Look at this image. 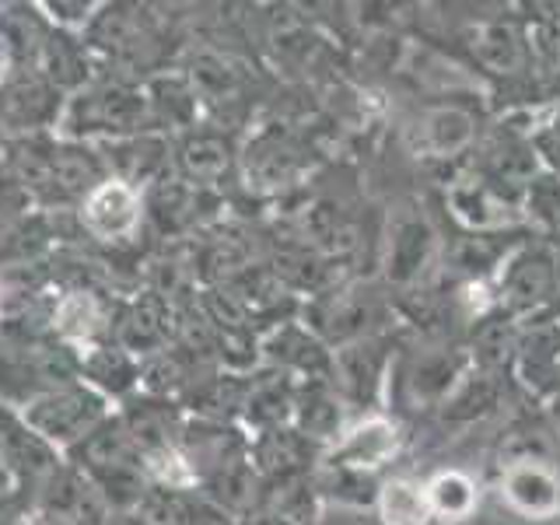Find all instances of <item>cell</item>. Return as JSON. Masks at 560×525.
Wrapping results in <instances>:
<instances>
[{
	"label": "cell",
	"mask_w": 560,
	"mask_h": 525,
	"mask_svg": "<svg viewBox=\"0 0 560 525\" xmlns=\"http://www.w3.org/2000/svg\"><path fill=\"white\" fill-rule=\"evenodd\" d=\"M39 8L49 11L52 22L63 28H81L102 11V4H84V0H49V4H39Z\"/></svg>",
	"instance_id": "cell-16"
},
{
	"label": "cell",
	"mask_w": 560,
	"mask_h": 525,
	"mask_svg": "<svg viewBox=\"0 0 560 525\" xmlns=\"http://www.w3.org/2000/svg\"><path fill=\"white\" fill-rule=\"evenodd\" d=\"M22 417L52 448H70L81 445L98 424L109 420V407H105V396L88 382H70L28 399L22 407Z\"/></svg>",
	"instance_id": "cell-1"
},
{
	"label": "cell",
	"mask_w": 560,
	"mask_h": 525,
	"mask_svg": "<svg viewBox=\"0 0 560 525\" xmlns=\"http://www.w3.org/2000/svg\"><path fill=\"white\" fill-rule=\"evenodd\" d=\"M52 119H60V88H52L43 74L4 84V92H0V127L28 133Z\"/></svg>",
	"instance_id": "cell-5"
},
{
	"label": "cell",
	"mask_w": 560,
	"mask_h": 525,
	"mask_svg": "<svg viewBox=\"0 0 560 525\" xmlns=\"http://www.w3.org/2000/svg\"><path fill=\"white\" fill-rule=\"evenodd\" d=\"M109 175L102 168V158L92 154L78 140H67V144L52 148V172H49V192H60V197H88L95 186H102Z\"/></svg>",
	"instance_id": "cell-8"
},
{
	"label": "cell",
	"mask_w": 560,
	"mask_h": 525,
	"mask_svg": "<svg viewBox=\"0 0 560 525\" xmlns=\"http://www.w3.org/2000/svg\"><path fill=\"white\" fill-rule=\"evenodd\" d=\"M133 512L148 525H197V512L189 508V501L168 487H148V494L140 498Z\"/></svg>",
	"instance_id": "cell-13"
},
{
	"label": "cell",
	"mask_w": 560,
	"mask_h": 525,
	"mask_svg": "<svg viewBox=\"0 0 560 525\" xmlns=\"http://www.w3.org/2000/svg\"><path fill=\"white\" fill-rule=\"evenodd\" d=\"M81 221L102 242H127L144 221V197H140V189L109 175L81 200Z\"/></svg>",
	"instance_id": "cell-3"
},
{
	"label": "cell",
	"mask_w": 560,
	"mask_h": 525,
	"mask_svg": "<svg viewBox=\"0 0 560 525\" xmlns=\"http://www.w3.org/2000/svg\"><path fill=\"white\" fill-rule=\"evenodd\" d=\"M0 308H4V291H0Z\"/></svg>",
	"instance_id": "cell-22"
},
{
	"label": "cell",
	"mask_w": 560,
	"mask_h": 525,
	"mask_svg": "<svg viewBox=\"0 0 560 525\" xmlns=\"http://www.w3.org/2000/svg\"><path fill=\"white\" fill-rule=\"evenodd\" d=\"M151 119V102L144 92L133 88H95V92H81L60 109V127L67 137H88V133H105L113 140L144 133Z\"/></svg>",
	"instance_id": "cell-2"
},
{
	"label": "cell",
	"mask_w": 560,
	"mask_h": 525,
	"mask_svg": "<svg viewBox=\"0 0 560 525\" xmlns=\"http://www.w3.org/2000/svg\"><path fill=\"white\" fill-rule=\"evenodd\" d=\"M179 162H183V172L189 175V179L207 183V179H218V175L224 172L228 154H224V148L218 144L214 137H192L189 144L183 148Z\"/></svg>",
	"instance_id": "cell-15"
},
{
	"label": "cell",
	"mask_w": 560,
	"mask_h": 525,
	"mask_svg": "<svg viewBox=\"0 0 560 525\" xmlns=\"http://www.w3.org/2000/svg\"><path fill=\"white\" fill-rule=\"evenodd\" d=\"M189 207H192V192L179 179H162L151 186V197L144 200V210L154 218V224L162 232H179L189 221Z\"/></svg>",
	"instance_id": "cell-12"
},
{
	"label": "cell",
	"mask_w": 560,
	"mask_h": 525,
	"mask_svg": "<svg viewBox=\"0 0 560 525\" xmlns=\"http://www.w3.org/2000/svg\"><path fill=\"white\" fill-rule=\"evenodd\" d=\"M39 60H43V78L52 88H67V84L81 81L84 57H81V49L74 43L63 39V35H49L43 52H39Z\"/></svg>",
	"instance_id": "cell-14"
},
{
	"label": "cell",
	"mask_w": 560,
	"mask_h": 525,
	"mask_svg": "<svg viewBox=\"0 0 560 525\" xmlns=\"http://www.w3.org/2000/svg\"><path fill=\"white\" fill-rule=\"evenodd\" d=\"M140 382H144L151 393H168L172 385L179 382V364H175V358H168V350H162V354L148 358Z\"/></svg>",
	"instance_id": "cell-17"
},
{
	"label": "cell",
	"mask_w": 560,
	"mask_h": 525,
	"mask_svg": "<svg viewBox=\"0 0 560 525\" xmlns=\"http://www.w3.org/2000/svg\"><path fill=\"white\" fill-rule=\"evenodd\" d=\"M74 448H78L81 472H98V469H109V466L140 463V452H137L133 438H130V431H127L122 420H105V424H98ZM140 466H144V463H140Z\"/></svg>",
	"instance_id": "cell-9"
},
{
	"label": "cell",
	"mask_w": 560,
	"mask_h": 525,
	"mask_svg": "<svg viewBox=\"0 0 560 525\" xmlns=\"http://www.w3.org/2000/svg\"><path fill=\"white\" fill-rule=\"evenodd\" d=\"M14 487H18V472L11 469V463L0 455V498H8L14 494Z\"/></svg>",
	"instance_id": "cell-18"
},
{
	"label": "cell",
	"mask_w": 560,
	"mask_h": 525,
	"mask_svg": "<svg viewBox=\"0 0 560 525\" xmlns=\"http://www.w3.org/2000/svg\"><path fill=\"white\" fill-rule=\"evenodd\" d=\"M0 455L11 463L18 480H39L46 483L60 469V455L49 442L28 428V420L14 402H0Z\"/></svg>",
	"instance_id": "cell-4"
},
{
	"label": "cell",
	"mask_w": 560,
	"mask_h": 525,
	"mask_svg": "<svg viewBox=\"0 0 560 525\" xmlns=\"http://www.w3.org/2000/svg\"><path fill=\"white\" fill-rule=\"evenodd\" d=\"M8 67H11V52H8V46H4V35H0V78L8 74Z\"/></svg>",
	"instance_id": "cell-20"
},
{
	"label": "cell",
	"mask_w": 560,
	"mask_h": 525,
	"mask_svg": "<svg viewBox=\"0 0 560 525\" xmlns=\"http://www.w3.org/2000/svg\"><path fill=\"white\" fill-rule=\"evenodd\" d=\"M81 372H84L88 385L98 389L102 396L127 393L130 385L140 382V368L122 347H95L92 354L81 361Z\"/></svg>",
	"instance_id": "cell-10"
},
{
	"label": "cell",
	"mask_w": 560,
	"mask_h": 525,
	"mask_svg": "<svg viewBox=\"0 0 560 525\" xmlns=\"http://www.w3.org/2000/svg\"><path fill=\"white\" fill-rule=\"evenodd\" d=\"M105 525H148L144 518H140L137 512H119V515H113Z\"/></svg>",
	"instance_id": "cell-19"
},
{
	"label": "cell",
	"mask_w": 560,
	"mask_h": 525,
	"mask_svg": "<svg viewBox=\"0 0 560 525\" xmlns=\"http://www.w3.org/2000/svg\"><path fill=\"white\" fill-rule=\"evenodd\" d=\"M165 165H168V148L162 137L154 133H137V137H122L109 140V168L113 179L127 183L133 189L148 186V183H162L165 179Z\"/></svg>",
	"instance_id": "cell-7"
},
{
	"label": "cell",
	"mask_w": 560,
	"mask_h": 525,
	"mask_svg": "<svg viewBox=\"0 0 560 525\" xmlns=\"http://www.w3.org/2000/svg\"><path fill=\"white\" fill-rule=\"evenodd\" d=\"M35 525H74V522H63V518H52V515H35Z\"/></svg>",
	"instance_id": "cell-21"
},
{
	"label": "cell",
	"mask_w": 560,
	"mask_h": 525,
	"mask_svg": "<svg viewBox=\"0 0 560 525\" xmlns=\"http://www.w3.org/2000/svg\"><path fill=\"white\" fill-rule=\"evenodd\" d=\"M116 337L130 358L162 354L168 340V305L162 302V294L137 298V302L119 315Z\"/></svg>",
	"instance_id": "cell-6"
},
{
	"label": "cell",
	"mask_w": 560,
	"mask_h": 525,
	"mask_svg": "<svg viewBox=\"0 0 560 525\" xmlns=\"http://www.w3.org/2000/svg\"><path fill=\"white\" fill-rule=\"evenodd\" d=\"M52 329L70 343H88L102 329V308L92 291H67L52 308Z\"/></svg>",
	"instance_id": "cell-11"
}]
</instances>
